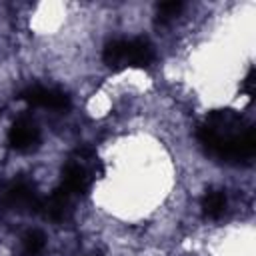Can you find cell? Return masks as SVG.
<instances>
[{
  "label": "cell",
  "mask_w": 256,
  "mask_h": 256,
  "mask_svg": "<svg viewBox=\"0 0 256 256\" xmlns=\"http://www.w3.org/2000/svg\"><path fill=\"white\" fill-rule=\"evenodd\" d=\"M46 246V240H44V234L38 232V230H28L24 236H22V252L26 256H38Z\"/></svg>",
  "instance_id": "9"
},
{
  "label": "cell",
  "mask_w": 256,
  "mask_h": 256,
  "mask_svg": "<svg viewBox=\"0 0 256 256\" xmlns=\"http://www.w3.org/2000/svg\"><path fill=\"white\" fill-rule=\"evenodd\" d=\"M156 60L154 46L146 38H132L126 40V66L148 68Z\"/></svg>",
  "instance_id": "5"
},
{
  "label": "cell",
  "mask_w": 256,
  "mask_h": 256,
  "mask_svg": "<svg viewBox=\"0 0 256 256\" xmlns=\"http://www.w3.org/2000/svg\"><path fill=\"white\" fill-rule=\"evenodd\" d=\"M8 142L14 150L18 152H30L40 144V130L36 126L34 120H30L28 116L18 118L10 132H8Z\"/></svg>",
  "instance_id": "4"
},
{
  "label": "cell",
  "mask_w": 256,
  "mask_h": 256,
  "mask_svg": "<svg viewBox=\"0 0 256 256\" xmlns=\"http://www.w3.org/2000/svg\"><path fill=\"white\" fill-rule=\"evenodd\" d=\"M252 86H254V68H250L248 70V74H246V78H244V82H242V90L248 94V96H252Z\"/></svg>",
  "instance_id": "11"
},
{
  "label": "cell",
  "mask_w": 256,
  "mask_h": 256,
  "mask_svg": "<svg viewBox=\"0 0 256 256\" xmlns=\"http://www.w3.org/2000/svg\"><path fill=\"white\" fill-rule=\"evenodd\" d=\"M196 138L204 150L224 162H248L256 152L254 126L236 110H212L196 128Z\"/></svg>",
  "instance_id": "1"
},
{
  "label": "cell",
  "mask_w": 256,
  "mask_h": 256,
  "mask_svg": "<svg viewBox=\"0 0 256 256\" xmlns=\"http://www.w3.org/2000/svg\"><path fill=\"white\" fill-rule=\"evenodd\" d=\"M182 2H178V0H170V2H160L158 6H156V12H158V22L160 24H166L170 18H174L180 10H182Z\"/></svg>",
  "instance_id": "10"
},
{
  "label": "cell",
  "mask_w": 256,
  "mask_h": 256,
  "mask_svg": "<svg viewBox=\"0 0 256 256\" xmlns=\"http://www.w3.org/2000/svg\"><path fill=\"white\" fill-rule=\"evenodd\" d=\"M4 204L16 210H30L40 212L42 210V198L36 192V186L32 180L20 176L12 180L4 190Z\"/></svg>",
  "instance_id": "2"
},
{
  "label": "cell",
  "mask_w": 256,
  "mask_h": 256,
  "mask_svg": "<svg viewBox=\"0 0 256 256\" xmlns=\"http://www.w3.org/2000/svg\"><path fill=\"white\" fill-rule=\"evenodd\" d=\"M70 194L64 188H56L48 198H42V210L50 220L64 222L70 218Z\"/></svg>",
  "instance_id": "6"
},
{
  "label": "cell",
  "mask_w": 256,
  "mask_h": 256,
  "mask_svg": "<svg viewBox=\"0 0 256 256\" xmlns=\"http://www.w3.org/2000/svg\"><path fill=\"white\" fill-rule=\"evenodd\" d=\"M90 256H102V254H100V252H94V254H90Z\"/></svg>",
  "instance_id": "12"
},
{
  "label": "cell",
  "mask_w": 256,
  "mask_h": 256,
  "mask_svg": "<svg viewBox=\"0 0 256 256\" xmlns=\"http://www.w3.org/2000/svg\"><path fill=\"white\" fill-rule=\"evenodd\" d=\"M226 210V194L224 190L218 188H210L206 190L204 198H202V212L206 218H220Z\"/></svg>",
  "instance_id": "8"
},
{
  "label": "cell",
  "mask_w": 256,
  "mask_h": 256,
  "mask_svg": "<svg viewBox=\"0 0 256 256\" xmlns=\"http://www.w3.org/2000/svg\"><path fill=\"white\" fill-rule=\"evenodd\" d=\"M102 62L112 70L126 68V40L116 38V40L106 42L102 50Z\"/></svg>",
  "instance_id": "7"
},
{
  "label": "cell",
  "mask_w": 256,
  "mask_h": 256,
  "mask_svg": "<svg viewBox=\"0 0 256 256\" xmlns=\"http://www.w3.org/2000/svg\"><path fill=\"white\" fill-rule=\"evenodd\" d=\"M30 106H40V108H50V110H68L70 108V98L66 92L58 88H44V86H30L20 92L18 96Z\"/></svg>",
  "instance_id": "3"
}]
</instances>
